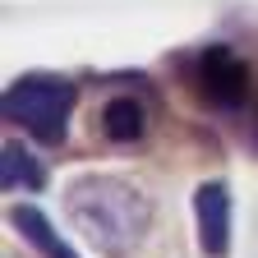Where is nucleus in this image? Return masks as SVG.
I'll return each mask as SVG.
<instances>
[{"mask_svg":"<svg viewBox=\"0 0 258 258\" xmlns=\"http://www.w3.org/2000/svg\"><path fill=\"white\" fill-rule=\"evenodd\" d=\"M64 212L102 258H129L152 231V199L124 175H79L64 189Z\"/></svg>","mask_w":258,"mask_h":258,"instance_id":"1","label":"nucleus"},{"mask_svg":"<svg viewBox=\"0 0 258 258\" xmlns=\"http://www.w3.org/2000/svg\"><path fill=\"white\" fill-rule=\"evenodd\" d=\"M74 97H79L74 83L46 79V74H28V79H19V83L5 88L0 111H5L10 124H23V134H32L37 143H64Z\"/></svg>","mask_w":258,"mask_h":258,"instance_id":"2","label":"nucleus"},{"mask_svg":"<svg viewBox=\"0 0 258 258\" xmlns=\"http://www.w3.org/2000/svg\"><path fill=\"white\" fill-rule=\"evenodd\" d=\"M194 88H199L203 102L212 106H240L244 97H249V70H244V60L235 51H226V46H208L199 55V79H194Z\"/></svg>","mask_w":258,"mask_h":258,"instance_id":"3","label":"nucleus"},{"mask_svg":"<svg viewBox=\"0 0 258 258\" xmlns=\"http://www.w3.org/2000/svg\"><path fill=\"white\" fill-rule=\"evenodd\" d=\"M194 221H199V249L221 258L231 249V189L221 180H203L194 189Z\"/></svg>","mask_w":258,"mask_h":258,"instance_id":"4","label":"nucleus"},{"mask_svg":"<svg viewBox=\"0 0 258 258\" xmlns=\"http://www.w3.org/2000/svg\"><path fill=\"white\" fill-rule=\"evenodd\" d=\"M10 226H14V231H19V235H23L32 249H37L42 258H79L70 244H64V240L55 235V226H51V221H46L37 208H28V203L10 212Z\"/></svg>","mask_w":258,"mask_h":258,"instance_id":"5","label":"nucleus"},{"mask_svg":"<svg viewBox=\"0 0 258 258\" xmlns=\"http://www.w3.org/2000/svg\"><path fill=\"white\" fill-rule=\"evenodd\" d=\"M143 124H148V115H143V106L134 102V97H111V102L102 106V134L111 143L143 139Z\"/></svg>","mask_w":258,"mask_h":258,"instance_id":"6","label":"nucleus"},{"mask_svg":"<svg viewBox=\"0 0 258 258\" xmlns=\"http://www.w3.org/2000/svg\"><path fill=\"white\" fill-rule=\"evenodd\" d=\"M0 157H5V161H0V184H5L10 194H14V189H42V184H46L42 161L32 157L23 143H14V139H10Z\"/></svg>","mask_w":258,"mask_h":258,"instance_id":"7","label":"nucleus"}]
</instances>
